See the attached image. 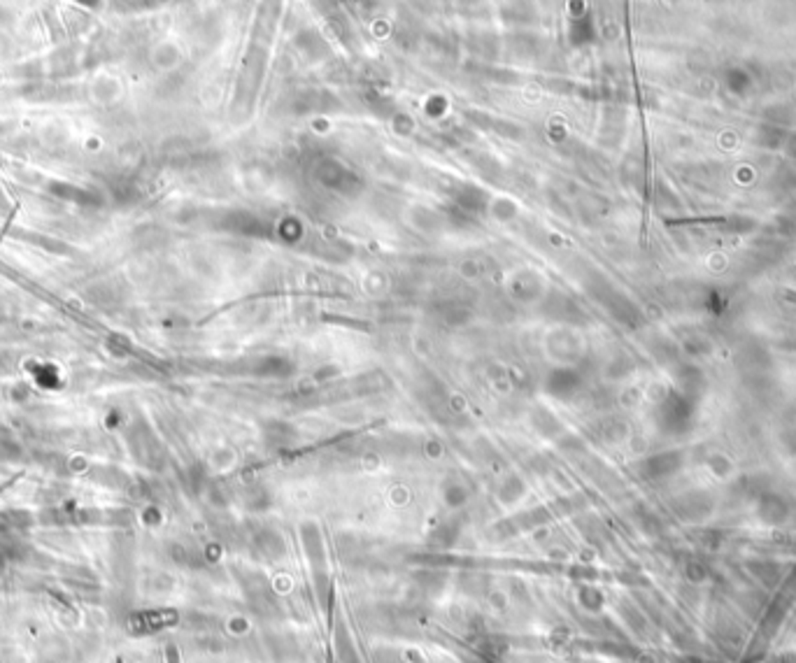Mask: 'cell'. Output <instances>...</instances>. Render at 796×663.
<instances>
[{"label":"cell","mask_w":796,"mask_h":663,"mask_svg":"<svg viewBox=\"0 0 796 663\" xmlns=\"http://www.w3.org/2000/svg\"><path fill=\"white\" fill-rule=\"evenodd\" d=\"M0 572H3V558H0Z\"/></svg>","instance_id":"obj_1"}]
</instances>
